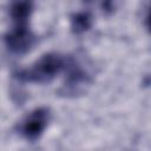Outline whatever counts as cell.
<instances>
[{
  "instance_id": "6da1fadb",
  "label": "cell",
  "mask_w": 151,
  "mask_h": 151,
  "mask_svg": "<svg viewBox=\"0 0 151 151\" xmlns=\"http://www.w3.org/2000/svg\"><path fill=\"white\" fill-rule=\"evenodd\" d=\"M66 59V57L59 53H47L35 61L31 67L20 70L13 76L22 83H50L65 70Z\"/></svg>"
},
{
  "instance_id": "7a4b0ae2",
  "label": "cell",
  "mask_w": 151,
  "mask_h": 151,
  "mask_svg": "<svg viewBox=\"0 0 151 151\" xmlns=\"http://www.w3.org/2000/svg\"><path fill=\"white\" fill-rule=\"evenodd\" d=\"M51 119L47 107H38L29 112L18 125V132L27 140L34 142L41 137Z\"/></svg>"
},
{
  "instance_id": "3957f363",
  "label": "cell",
  "mask_w": 151,
  "mask_h": 151,
  "mask_svg": "<svg viewBox=\"0 0 151 151\" xmlns=\"http://www.w3.org/2000/svg\"><path fill=\"white\" fill-rule=\"evenodd\" d=\"M35 42V35L28 27V22H14V27L5 35L8 51L14 54L27 53Z\"/></svg>"
},
{
  "instance_id": "277c9868",
  "label": "cell",
  "mask_w": 151,
  "mask_h": 151,
  "mask_svg": "<svg viewBox=\"0 0 151 151\" xmlns=\"http://www.w3.org/2000/svg\"><path fill=\"white\" fill-rule=\"evenodd\" d=\"M66 80L63 86L64 94H76L81 87L90 83V76L83 66L72 57L66 59Z\"/></svg>"
},
{
  "instance_id": "5b68a950",
  "label": "cell",
  "mask_w": 151,
  "mask_h": 151,
  "mask_svg": "<svg viewBox=\"0 0 151 151\" xmlns=\"http://www.w3.org/2000/svg\"><path fill=\"white\" fill-rule=\"evenodd\" d=\"M32 11H33V7L31 2L20 1V2H14L11 6L9 14L14 22H28Z\"/></svg>"
},
{
  "instance_id": "8992f818",
  "label": "cell",
  "mask_w": 151,
  "mask_h": 151,
  "mask_svg": "<svg viewBox=\"0 0 151 151\" xmlns=\"http://www.w3.org/2000/svg\"><path fill=\"white\" fill-rule=\"evenodd\" d=\"M91 15L88 12H78L71 17V28L76 34H81L91 27Z\"/></svg>"
}]
</instances>
